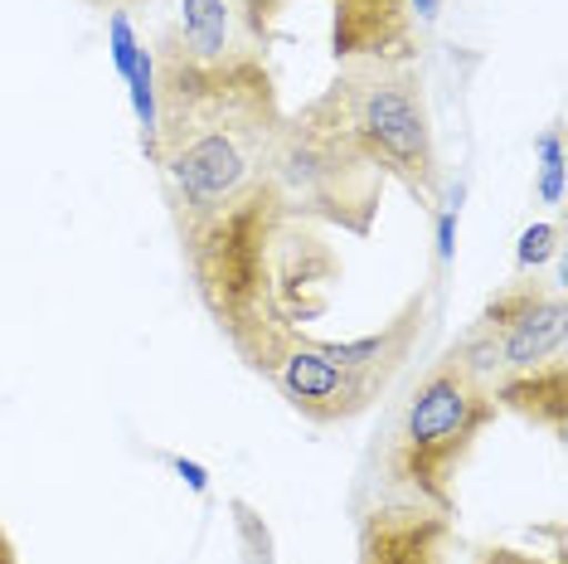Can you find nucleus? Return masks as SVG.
Returning <instances> with one entry per match:
<instances>
[{
  "mask_svg": "<svg viewBox=\"0 0 568 564\" xmlns=\"http://www.w3.org/2000/svg\"><path fill=\"white\" fill-rule=\"evenodd\" d=\"M190 292L253 375L273 380L287 345L331 312L345 259L296 214L277 175L219 210H171Z\"/></svg>",
  "mask_w": 568,
  "mask_h": 564,
  "instance_id": "1",
  "label": "nucleus"
},
{
  "mask_svg": "<svg viewBox=\"0 0 568 564\" xmlns=\"http://www.w3.org/2000/svg\"><path fill=\"white\" fill-rule=\"evenodd\" d=\"M156 59V151L165 210H219L273 181L282 98L263 54L229 49L224 59L185 54L171 30L151 44Z\"/></svg>",
  "mask_w": 568,
  "mask_h": 564,
  "instance_id": "2",
  "label": "nucleus"
},
{
  "mask_svg": "<svg viewBox=\"0 0 568 564\" xmlns=\"http://www.w3.org/2000/svg\"><path fill=\"white\" fill-rule=\"evenodd\" d=\"M496 419V390L481 375H471L447 345L408 384L404 404L389 423V439L379 453L389 492L413 496L443 516H457V477Z\"/></svg>",
  "mask_w": 568,
  "mask_h": 564,
  "instance_id": "3",
  "label": "nucleus"
},
{
  "mask_svg": "<svg viewBox=\"0 0 568 564\" xmlns=\"http://www.w3.org/2000/svg\"><path fill=\"white\" fill-rule=\"evenodd\" d=\"M335 118L351 127L365 157L384 171V181L404 185L413 204L443 210V157H437L428 83L418 63H335V79L321 88Z\"/></svg>",
  "mask_w": 568,
  "mask_h": 564,
  "instance_id": "4",
  "label": "nucleus"
},
{
  "mask_svg": "<svg viewBox=\"0 0 568 564\" xmlns=\"http://www.w3.org/2000/svg\"><path fill=\"white\" fill-rule=\"evenodd\" d=\"M273 175L296 214L355 239L374 234L384 190H389L384 171L365 157V147L351 137V127L335 118V108L321 93L287 112Z\"/></svg>",
  "mask_w": 568,
  "mask_h": 564,
  "instance_id": "5",
  "label": "nucleus"
},
{
  "mask_svg": "<svg viewBox=\"0 0 568 564\" xmlns=\"http://www.w3.org/2000/svg\"><path fill=\"white\" fill-rule=\"evenodd\" d=\"M457 361L496 390L515 370H535L564 355V292L539 273H515L496 288L471 326L452 341Z\"/></svg>",
  "mask_w": 568,
  "mask_h": 564,
  "instance_id": "6",
  "label": "nucleus"
},
{
  "mask_svg": "<svg viewBox=\"0 0 568 564\" xmlns=\"http://www.w3.org/2000/svg\"><path fill=\"white\" fill-rule=\"evenodd\" d=\"M462 541L443 511L413 496H379L359 511L355 564H457Z\"/></svg>",
  "mask_w": 568,
  "mask_h": 564,
  "instance_id": "7",
  "label": "nucleus"
},
{
  "mask_svg": "<svg viewBox=\"0 0 568 564\" xmlns=\"http://www.w3.org/2000/svg\"><path fill=\"white\" fill-rule=\"evenodd\" d=\"M273 384H277L282 400H287L306 423H316V429L355 423L379 404L351 370L316 351L312 331H302V336L287 345V355H282L277 370H273Z\"/></svg>",
  "mask_w": 568,
  "mask_h": 564,
  "instance_id": "8",
  "label": "nucleus"
},
{
  "mask_svg": "<svg viewBox=\"0 0 568 564\" xmlns=\"http://www.w3.org/2000/svg\"><path fill=\"white\" fill-rule=\"evenodd\" d=\"M423 24L408 0H331V59L335 63H404L423 59Z\"/></svg>",
  "mask_w": 568,
  "mask_h": 564,
  "instance_id": "9",
  "label": "nucleus"
},
{
  "mask_svg": "<svg viewBox=\"0 0 568 564\" xmlns=\"http://www.w3.org/2000/svg\"><path fill=\"white\" fill-rule=\"evenodd\" d=\"M433 302L437 298H433V282H428V288L408 292L404 306H398L379 331H369V336H355V341H321V336H312V341H316L321 355H331L335 365L351 370L374 400H384L389 384L408 370L413 351H418L423 331H428V322H433Z\"/></svg>",
  "mask_w": 568,
  "mask_h": 564,
  "instance_id": "10",
  "label": "nucleus"
},
{
  "mask_svg": "<svg viewBox=\"0 0 568 564\" xmlns=\"http://www.w3.org/2000/svg\"><path fill=\"white\" fill-rule=\"evenodd\" d=\"M496 409H510L525 423L545 429L554 443L568 439V365L564 355L535 365V370H515L496 384Z\"/></svg>",
  "mask_w": 568,
  "mask_h": 564,
  "instance_id": "11",
  "label": "nucleus"
},
{
  "mask_svg": "<svg viewBox=\"0 0 568 564\" xmlns=\"http://www.w3.org/2000/svg\"><path fill=\"white\" fill-rule=\"evenodd\" d=\"M171 40L195 59H224L229 49H239L234 6H229V0H180Z\"/></svg>",
  "mask_w": 568,
  "mask_h": 564,
  "instance_id": "12",
  "label": "nucleus"
},
{
  "mask_svg": "<svg viewBox=\"0 0 568 564\" xmlns=\"http://www.w3.org/2000/svg\"><path fill=\"white\" fill-rule=\"evenodd\" d=\"M234 6V24H239V44L253 49V54H267L282 34V20H287L292 0H229Z\"/></svg>",
  "mask_w": 568,
  "mask_h": 564,
  "instance_id": "13",
  "label": "nucleus"
},
{
  "mask_svg": "<svg viewBox=\"0 0 568 564\" xmlns=\"http://www.w3.org/2000/svg\"><path fill=\"white\" fill-rule=\"evenodd\" d=\"M535 151H539L535 195H539V204H559L564 200V132H559V122L545 127V137L535 141Z\"/></svg>",
  "mask_w": 568,
  "mask_h": 564,
  "instance_id": "14",
  "label": "nucleus"
},
{
  "mask_svg": "<svg viewBox=\"0 0 568 564\" xmlns=\"http://www.w3.org/2000/svg\"><path fill=\"white\" fill-rule=\"evenodd\" d=\"M229 511H234V531H239L243 564H277L273 560V531L263 525V516H257L248 502H229Z\"/></svg>",
  "mask_w": 568,
  "mask_h": 564,
  "instance_id": "15",
  "label": "nucleus"
},
{
  "mask_svg": "<svg viewBox=\"0 0 568 564\" xmlns=\"http://www.w3.org/2000/svg\"><path fill=\"white\" fill-rule=\"evenodd\" d=\"M559 239H564V229L554 224V220H539V224H529L520 243H515V268L520 273H539L554 253H559Z\"/></svg>",
  "mask_w": 568,
  "mask_h": 564,
  "instance_id": "16",
  "label": "nucleus"
},
{
  "mask_svg": "<svg viewBox=\"0 0 568 564\" xmlns=\"http://www.w3.org/2000/svg\"><path fill=\"white\" fill-rule=\"evenodd\" d=\"M108 40H112V69H118V79L126 83V73H132V59H136V30H132V16L126 10H112L108 16Z\"/></svg>",
  "mask_w": 568,
  "mask_h": 564,
  "instance_id": "17",
  "label": "nucleus"
},
{
  "mask_svg": "<svg viewBox=\"0 0 568 564\" xmlns=\"http://www.w3.org/2000/svg\"><path fill=\"white\" fill-rule=\"evenodd\" d=\"M471 564H564V560H545L539 550H520V545H481Z\"/></svg>",
  "mask_w": 568,
  "mask_h": 564,
  "instance_id": "18",
  "label": "nucleus"
},
{
  "mask_svg": "<svg viewBox=\"0 0 568 564\" xmlns=\"http://www.w3.org/2000/svg\"><path fill=\"white\" fill-rule=\"evenodd\" d=\"M437 220V263H452V253H457V210L452 204H443V210H433Z\"/></svg>",
  "mask_w": 568,
  "mask_h": 564,
  "instance_id": "19",
  "label": "nucleus"
},
{
  "mask_svg": "<svg viewBox=\"0 0 568 564\" xmlns=\"http://www.w3.org/2000/svg\"><path fill=\"white\" fill-rule=\"evenodd\" d=\"M171 467L180 472V477H185V486H190V492H195V496L210 492V472H204L200 463H190V457H171Z\"/></svg>",
  "mask_w": 568,
  "mask_h": 564,
  "instance_id": "20",
  "label": "nucleus"
},
{
  "mask_svg": "<svg viewBox=\"0 0 568 564\" xmlns=\"http://www.w3.org/2000/svg\"><path fill=\"white\" fill-rule=\"evenodd\" d=\"M408 6H413V16H418L423 24H433L437 16H443V0H408Z\"/></svg>",
  "mask_w": 568,
  "mask_h": 564,
  "instance_id": "21",
  "label": "nucleus"
},
{
  "mask_svg": "<svg viewBox=\"0 0 568 564\" xmlns=\"http://www.w3.org/2000/svg\"><path fill=\"white\" fill-rule=\"evenodd\" d=\"M83 6H93V10H132V6H146V0H83Z\"/></svg>",
  "mask_w": 568,
  "mask_h": 564,
  "instance_id": "22",
  "label": "nucleus"
},
{
  "mask_svg": "<svg viewBox=\"0 0 568 564\" xmlns=\"http://www.w3.org/2000/svg\"><path fill=\"white\" fill-rule=\"evenodd\" d=\"M0 564H20V555H16V541H10V531L0 525Z\"/></svg>",
  "mask_w": 568,
  "mask_h": 564,
  "instance_id": "23",
  "label": "nucleus"
}]
</instances>
